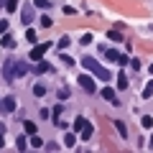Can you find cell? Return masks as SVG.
<instances>
[{
  "label": "cell",
  "mask_w": 153,
  "mask_h": 153,
  "mask_svg": "<svg viewBox=\"0 0 153 153\" xmlns=\"http://www.w3.org/2000/svg\"><path fill=\"white\" fill-rule=\"evenodd\" d=\"M82 66L89 71V74H94L97 79H102V82H110V79H112V74H110V71L105 69L94 56H84V59H82Z\"/></svg>",
  "instance_id": "6da1fadb"
},
{
  "label": "cell",
  "mask_w": 153,
  "mask_h": 153,
  "mask_svg": "<svg viewBox=\"0 0 153 153\" xmlns=\"http://www.w3.org/2000/svg\"><path fill=\"white\" fill-rule=\"evenodd\" d=\"M28 71H31V66H28L26 61H16V59H8V61H5V66H3V74H5V79L26 76Z\"/></svg>",
  "instance_id": "7a4b0ae2"
},
{
  "label": "cell",
  "mask_w": 153,
  "mask_h": 153,
  "mask_svg": "<svg viewBox=\"0 0 153 153\" xmlns=\"http://www.w3.org/2000/svg\"><path fill=\"white\" fill-rule=\"evenodd\" d=\"M49 46H51L49 41H46V44H36V46L31 49V54H28V56H31L33 61H41V59H44V54L49 51Z\"/></svg>",
  "instance_id": "3957f363"
},
{
  "label": "cell",
  "mask_w": 153,
  "mask_h": 153,
  "mask_svg": "<svg viewBox=\"0 0 153 153\" xmlns=\"http://www.w3.org/2000/svg\"><path fill=\"white\" fill-rule=\"evenodd\" d=\"M79 87H82V89H87L89 94H92V92H97V87H94V79H92V76H87V74H84V76H79Z\"/></svg>",
  "instance_id": "277c9868"
},
{
  "label": "cell",
  "mask_w": 153,
  "mask_h": 153,
  "mask_svg": "<svg viewBox=\"0 0 153 153\" xmlns=\"http://www.w3.org/2000/svg\"><path fill=\"white\" fill-rule=\"evenodd\" d=\"M21 21H23V26H28V23L33 21V8H31V5H23V10H21Z\"/></svg>",
  "instance_id": "5b68a950"
},
{
  "label": "cell",
  "mask_w": 153,
  "mask_h": 153,
  "mask_svg": "<svg viewBox=\"0 0 153 153\" xmlns=\"http://www.w3.org/2000/svg\"><path fill=\"white\" fill-rule=\"evenodd\" d=\"M102 97H105V100H110L112 105H120V100L115 97V89H112V87H105V89H102Z\"/></svg>",
  "instance_id": "8992f818"
},
{
  "label": "cell",
  "mask_w": 153,
  "mask_h": 153,
  "mask_svg": "<svg viewBox=\"0 0 153 153\" xmlns=\"http://www.w3.org/2000/svg\"><path fill=\"white\" fill-rule=\"evenodd\" d=\"M0 107L5 110V112H13V110H16V100H13V97H5L3 102H0Z\"/></svg>",
  "instance_id": "52a82bcc"
},
{
  "label": "cell",
  "mask_w": 153,
  "mask_h": 153,
  "mask_svg": "<svg viewBox=\"0 0 153 153\" xmlns=\"http://www.w3.org/2000/svg\"><path fill=\"white\" fill-rule=\"evenodd\" d=\"M23 130H26L28 135H33V133H36V123L33 120H23Z\"/></svg>",
  "instance_id": "ba28073f"
},
{
  "label": "cell",
  "mask_w": 153,
  "mask_h": 153,
  "mask_svg": "<svg viewBox=\"0 0 153 153\" xmlns=\"http://www.w3.org/2000/svg\"><path fill=\"white\" fill-rule=\"evenodd\" d=\"M115 128H117V133H120L123 138H128V125L123 120H115Z\"/></svg>",
  "instance_id": "9c48e42d"
},
{
  "label": "cell",
  "mask_w": 153,
  "mask_h": 153,
  "mask_svg": "<svg viewBox=\"0 0 153 153\" xmlns=\"http://www.w3.org/2000/svg\"><path fill=\"white\" fill-rule=\"evenodd\" d=\"M0 44H3V49H13V46H16V38L3 36V38H0Z\"/></svg>",
  "instance_id": "30bf717a"
},
{
  "label": "cell",
  "mask_w": 153,
  "mask_h": 153,
  "mask_svg": "<svg viewBox=\"0 0 153 153\" xmlns=\"http://www.w3.org/2000/svg\"><path fill=\"white\" fill-rule=\"evenodd\" d=\"M105 54H107V56H105L107 61H117V59H120V54H117L115 49H105Z\"/></svg>",
  "instance_id": "8fae6325"
},
{
  "label": "cell",
  "mask_w": 153,
  "mask_h": 153,
  "mask_svg": "<svg viewBox=\"0 0 153 153\" xmlns=\"http://www.w3.org/2000/svg\"><path fill=\"white\" fill-rule=\"evenodd\" d=\"M36 71H38V74H44V71H54V66H51V64H44V61H38Z\"/></svg>",
  "instance_id": "7c38bea8"
},
{
  "label": "cell",
  "mask_w": 153,
  "mask_h": 153,
  "mask_svg": "<svg viewBox=\"0 0 153 153\" xmlns=\"http://www.w3.org/2000/svg\"><path fill=\"white\" fill-rule=\"evenodd\" d=\"M117 89H128V76L125 74H117Z\"/></svg>",
  "instance_id": "4fadbf2b"
},
{
  "label": "cell",
  "mask_w": 153,
  "mask_h": 153,
  "mask_svg": "<svg viewBox=\"0 0 153 153\" xmlns=\"http://www.w3.org/2000/svg\"><path fill=\"white\" fill-rule=\"evenodd\" d=\"M74 143H76V135H74V133H66V138H64V146H66V148H71Z\"/></svg>",
  "instance_id": "5bb4252c"
},
{
  "label": "cell",
  "mask_w": 153,
  "mask_h": 153,
  "mask_svg": "<svg viewBox=\"0 0 153 153\" xmlns=\"http://www.w3.org/2000/svg\"><path fill=\"white\" fill-rule=\"evenodd\" d=\"M92 133H94V128H92V125H89V123H87V125L82 128V140H87V138L92 135Z\"/></svg>",
  "instance_id": "9a60e30c"
},
{
  "label": "cell",
  "mask_w": 153,
  "mask_h": 153,
  "mask_svg": "<svg viewBox=\"0 0 153 153\" xmlns=\"http://www.w3.org/2000/svg\"><path fill=\"white\" fill-rule=\"evenodd\" d=\"M5 8H8V13H16L18 10V0H5Z\"/></svg>",
  "instance_id": "2e32d148"
},
{
  "label": "cell",
  "mask_w": 153,
  "mask_h": 153,
  "mask_svg": "<svg viewBox=\"0 0 153 153\" xmlns=\"http://www.w3.org/2000/svg\"><path fill=\"white\" fill-rule=\"evenodd\" d=\"M107 38L110 41H123V33L120 31H107Z\"/></svg>",
  "instance_id": "e0dca14e"
},
{
  "label": "cell",
  "mask_w": 153,
  "mask_h": 153,
  "mask_svg": "<svg viewBox=\"0 0 153 153\" xmlns=\"http://www.w3.org/2000/svg\"><path fill=\"white\" fill-rule=\"evenodd\" d=\"M31 146H33V148H44V140H41V138L33 133V135H31Z\"/></svg>",
  "instance_id": "ac0fdd59"
},
{
  "label": "cell",
  "mask_w": 153,
  "mask_h": 153,
  "mask_svg": "<svg viewBox=\"0 0 153 153\" xmlns=\"http://www.w3.org/2000/svg\"><path fill=\"white\" fill-rule=\"evenodd\" d=\"M33 5H36V8H46V10H49V8H51V0H33Z\"/></svg>",
  "instance_id": "d6986e66"
},
{
  "label": "cell",
  "mask_w": 153,
  "mask_h": 153,
  "mask_svg": "<svg viewBox=\"0 0 153 153\" xmlns=\"http://www.w3.org/2000/svg\"><path fill=\"white\" fill-rule=\"evenodd\" d=\"M84 125H87V120H84V117H76V120H74V130L82 133V128H84Z\"/></svg>",
  "instance_id": "ffe728a7"
},
{
  "label": "cell",
  "mask_w": 153,
  "mask_h": 153,
  "mask_svg": "<svg viewBox=\"0 0 153 153\" xmlns=\"http://www.w3.org/2000/svg\"><path fill=\"white\" fill-rule=\"evenodd\" d=\"M28 143H31V140H26V135H21L16 146H18V151H26V146H28Z\"/></svg>",
  "instance_id": "44dd1931"
},
{
  "label": "cell",
  "mask_w": 153,
  "mask_h": 153,
  "mask_svg": "<svg viewBox=\"0 0 153 153\" xmlns=\"http://www.w3.org/2000/svg\"><path fill=\"white\" fill-rule=\"evenodd\" d=\"M140 125H143V128H153V117H151V115L140 117Z\"/></svg>",
  "instance_id": "7402d4cb"
},
{
  "label": "cell",
  "mask_w": 153,
  "mask_h": 153,
  "mask_svg": "<svg viewBox=\"0 0 153 153\" xmlns=\"http://www.w3.org/2000/svg\"><path fill=\"white\" fill-rule=\"evenodd\" d=\"M69 97H71L69 87H61V89H59V100H69Z\"/></svg>",
  "instance_id": "603a6c76"
},
{
  "label": "cell",
  "mask_w": 153,
  "mask_h": 153,
  "mask_svg": "<svg viewBox=\"0 0 153 153\" xmlns=\"http://www.w3.org/2000/svg\"><path fill=\"white\" fill-rule=\"evenodd\" d=\"M79 44H82V46H89V44H92V33H84V36L79 38Z\"/></svg>",
  "instance_id": "cb8c5ba5"
},
{
  "label": "cell",
  "mask_w": 153,
  "mask_h": 153,
  "mask_svg": "<svg viewBox=\"0 0 153 153\" xmlns=\"http://www.w3.org/2000/svg\"><path fill=\"white\" fill-rule=\"evenodd\" d=\"M33 94H38V97H44V94H46V87H44V84H36V87H33Z\"/></svg>",
  "instance_id": "d4e9b609"
},
{
  "label": "cell",
  "mask_w": 153,
  "mask_h": 153,
  "mask_svg": "<svg viewBox=\"0 0 153 153\" xmlns=\"http://www.w3.org/2000/svg\"><path fill=\"white\" fill-rule=\"evenodd\" d=\"M26 38L31 41V44H36V31H31V28H28V31H26Z\"/></svg>",
  "instance_id": "484cf974"
},
{
  "label": "cell",
  "mask_w": 153,
  "mask_h": 153,
  "mask_svg": "<svg viewBox=\"0 0 153 153\" xmlns=\"http://www.w3.org/2000/svg\"><path fill=\"white\" fill-rule=\"evenodd\" d=\"M66 46H69V36H64V38H59V49H61V51H64V49H66Z\"/></svg>",
  "instance_id": "4316f807"
},
{
  "label": "cell",
  "mask_w": 153,
  "mask_h": 153,
  "mask_svg": "<svg viewBox=\"0 0 153 153\" xmlns=\"http://www.w3.org/2000/svg\"><path fill=\"white\" fill-rule=\"evenodd\" d=\"M151 94H153V84H148V87H146V89H143V97H146V100H148V97H151Z\"/></svg>",
  "instance_id": "83f0119b"
},
{
  "label": "cell",
  "mask_w": 153,
  "mask_h": 153,
  "mask_svg": "<svg viewBox=\"0 0 153 153\" xmlns=\"http://www.w3.org/2000/svg\"><path fill=\"white\" fill-rule=\"evenodd\" d=\"M61 61H64L66 66H71V64H74V59H71V56H66V54H61Z\"/></svg>",
  "instance_id": "f1b7e54d"
},
{
  "label": "cell",
  "mask_w": 153,
  "mask_h": 153,
  "mask_svg": "<svg viewBox=\"0 0 153 153\" xmlns=\"http://www.w3.org/2000/svg\"><path fill=\"white\" fill-rule=\"evenodd\" d=\"M0 33H8V18H5V21H0Z\"/></svg>",
  "instance_id": "f546056e"
},
{
  "label": "cell",
  "mask_w": 153,
  "mask_h": 153,
  "mask_svg": "<svg viewBox=\"0 0 153 153\" xmlns=\"http://www.w3.org/2000/svg\"><path fill=\"white\" fill-rule=\"evenodd\" d=\"M41 26L49 28V26H51V18H49V16H44V18H41Z\"/></svg>",
  "instance_id": "4dcf8cb0"
},
{
  "label": "cell",
  "mask_w": 153,
  "mask_h": 153,
  "mask_svg": "<svg viewBox=\"0 0 153 153\" xmlns=\"http://www.w3.org/2000/svg\"><path fill=\"white\" fill-rule=\"evenodd\" d=\"M5 148V138H3V133H0V151Z\"/></svg>",
  "instance_id": "1f68e13d"
},
{
  "label": "cell",
  "mask_w": 153,
  "mask_h": 153,
  "mask_svg": "<svg viewBox=\"0 0 153 153\" xmlns=\"http://www.w3.org/2000/svg\"><path fill=\"white\" fill-rule=\"evenodd\" d=\"M151 148H153V138H151Z\"/></svg>",
  "instance_id": "d6a6232c"
}]
</instances>
